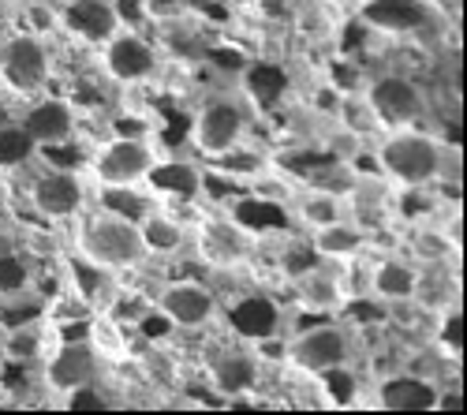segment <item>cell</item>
Segmentation results:
<instances>
[{
	"label": "cell",
	"mask_w": 467,
	"mask_h": 415,
	"mask_svg": "<svg viewBox=\"0 0 467 415\" xmlns=\"http://www.w3.org/2000/svg\"><path fill=\"white\" fill-rule=\"evenodd\" d=\"M8 5H26V0H8Z\"/></svg>",
	"instance_id": "obj_41"
},
{
	"label": "cell",
	"mask_w": 467,
	"mask_h": 415,
	"mask_svg": "<svg viewBox=\"0 0 467 415\" xmlns=\"http://www.w3.org/2000/svg\"><path fill=\"white\" fill-rule=\"evenodd\" d=\"M337 120H340V131L356 135L363 142H374L385 128L378 120V112L370 109L367 94L363 90H352V94H337Z\"/></svg>",
	"instance_id": "obj_29"
},
{
	"label": "cell",
	"mask_w": 467,
	"mask_h": 415,
	"mask_svg": "<svg viewBox=\"0 0 467 415\" xmlns=\"http://www.w3.org/2000/svg\"><path fill=\"white\" fill-rule=\"evenodd\" d=\"M120 30L109 0H60V34H67L79 46H105Z\"/></svg>",
	"instance_id": "obj_16"
},
{
	"label": "cell",
	"mask_w": 467,
	"mask_h": 415,
	"mask_svg": "<svg viewBox=\"0 0 467 415\" xmlns=\"http://www.w3.org/2000/svg\"><path fill=\"white\" fill-rule=\"evenodd\" d=\"M191 251L213 274H236L258 258L262 233L232 213H202L191 224Z\"/></svg>",
	"instance_id": "obj_3"
},
{
	"label": "cell",
	"mask_w": 467,
	"mask_h": 415,
	"mask_svg": "<svg viewBox=\"0 0 467 415\" xmlns=\"http://www.w3.org/2000/svg\"><path fill=\"white\" fill-rule=\"evenodd\" d=\"M359 19L389 37H408L422 34L434 23V5L431 0H367L359 8Z\"/></svg>",
	"instance_id": "obj_17"
},
{
	"label": "cell",
	"mask_w": 467,
	"mask_h": 415,
	"mask_svg": "<svg viewBox=\"0 0 467 415\" xmlns=\"http://www.w3.org/2000/svg\"><path fill=\"white\" fill-rule=\"evenodd\" d=\"M34 285L30 262L16 251H0V299H23Z\"/></svg>",
	"instance_id": "obj_32"
},
{
	"label": "cell",
	"mask_w": 467,
	"mask_h": 415,
	"mask_svg": "<svg viewBox=\"0 0 467 415\" xmlns=\"http://www.w3.org/2000/svg\"><path fill=\"white\" fill-rule=\"evenodd\" d=\"M315 379H318L322 386H329L326 404H333V408H356V404H363V397H359L363 386H359V379H356L352 363L333 367V370H326V374H315Z\"/></svg>",
	"instance_id": "obj_31"
},
{
	"label": "cell",
	"mask_w": 467,
	"mask_h": 415,
	"mask_svg": "<svg viewBox=\"0 0 467 415\" xmlns=\"http://www.w3.org/2000/svg\"><path fill=\"white\" fill-rule=\"evenodd\" d=\"M75 251L116 277L142 270L150 262L139 224L124 221V217H112L105 210H94V206H87L79 217H75Z\"/></svg>",
	"instance_id": "obj_2"
},
{
	"label": "cell",
	"mask_w": 467,
	"mask_h": 415,
	"mask_svg": "<svg viewBox=\"0 0 467 415\" xmlns=\"http://www.w3.org/2000/svg\"><path fill=\"white\" fill-rule=\"evenodd\" d=\"M60 408H71V411H87V408H112V400L105 397L101 382H94V386H83V389L67 393V397L60 400Z\"/></svg>",
	"instance_id": "obj_37"
},
{
	"label": "cell",
	"mask_w": 467,
	"mask_h": 415,
	"mask_svg": "<svg viewBox=\"0 0 467 415\" xmlns=\"http://www.w3.org/2000/svg\"><path fill=\"white\" fill-rule=\"evenodd\" d=\"M363 94H367L370 109L378 112L381 128H411V124H419L426 117V109H431L426 90L404 71L374 75V79L363 83Z\"/></svg>",
	"instance_id": "obj_10"
},
{
	"label": "cell",
	"mask_w": 467,
	"mask_h": 415,
	"mask_svg": "<svg viewBox=\"0 0 467 415\" xmlns=\"http://www.w3.org/2000/svg\"><path fill=\"white\" fill-rule=\"evenodd\" d=\"M139 233H142V247L146 258H158V262H172L183 251H191V224L180 221L176 213H169L165 206H158L153 213H146L139 221Z\"/></svg>",
	"instance_id": "obj_23"
},
{
	"label": "cell",
	"mask_w": 467,
	"mask_h": 415,
	"mask_svg": "<svg viewBox=\"0 0 467 415\" xmlns=\"http://www.w3.org/2000/svg\"><path fill=\"white\" fill-rule=\"evenodd\" d=\"M411 304L426 315H441L449 307H460V277L456 266H419Z\"/></svg>",
	"instance_id": "obj_28"
},
{
	"label": "cell",
	"mask_w": 467,
	"mask_h": 415,
	"mask_svg": "<svg viewBox=\"0 0 467 415\" xmlns=\"http://www.w3.org/2000/svg\"><path fill=\"white\" fill-rule=\"evenodd\" d=\"M438 382L426 379V374L415 370H397V374H385V379L370 389L374 393V408L385 411H434L438 404Z\"/></svg>",
	"instance_id": "obj_18"
},
{
	"label": "cell",
	"mask_w": 467,
	"mask_h": 415,
	"mask_svg": "<svg viewBox=\"0 0 467 415\" xmlns=\"http://www.w3.org/2000/svg\"><path fill=\"white\" fill-rule=\"evenodd\" d=\"M8 120H16V112H12L8 94H0V124H8Z\"/></svg>",
	"instance_id": "obj_39"
},
{
	"label": "cell",
	"mask_w": 467,
	"mask_h": 415,
	"mask_svg": "<svg viewBox=\"0 0 467 415\" xmlns=\"http://www.w3.org/2000/svg\"><path fill=\"white\" fill-rule=\"evenodd\" d=\"M161 161V150L150 135H109L87 154L94 183H146L150 169Z\"/></svg>",
	"instance_id": "obj_8"
},
{
	"label": "cell",
	"mask_w": 467,
	"mask_h": 415,
	"mask_svg": "<svg viewBox=\"0 0 467 415\" xmlns=\"http://www.w3.org/2000/svg\"><path fill=\"white\" fill-rule=\"evenodd\" d=\"M94 210H105L112 217H124V221H142L146 213H153L161 206V199L150 192L146 183H94V195H90Z\"/></svg>",
	"instance_id": "obj_24"
},
{
	"label": "cell",
	"mask_w": 467,
	"mask_h": 415,
	"mask_svg": "<svg viewBox=\"0 0 467 415\" xmlns=\"http://www.w3.org/2000/svg\"><path fill=\"white\" fill-rule=\"evenodd\" d=\"M288 210H292V217H296V224L303 233H315V229H326V224L344 217V199L299 180L296 192L288 195Z\"/></svg>",
	"instance_id": "obj_25"
},
{
	"label": "cell",
	"mask_w": 467,
	"mask_h": 415,
	"mask_svg": "<svg viewBox=\"0 0 467 415\" xmlns=\"http://www.w3.org/2000/svg\"><path fill=\"white\" fill-rule=\"evenodd\" d=\"M213 5H224V8H232V12H254L262 0H213Z\"/></svg>",
	"instance_id": "obj_38"
},
{
	"label": "cell",
	"mask_w": 467,
	"mask_h": 415,
	"mask_svg": "<svg viewBox=\"0 0 467 415\" xmlns=\"http://www.w3.org/2000/svg\"><path fill=\"white\" fill-rule=\"evenodd\" d=\"M374 165L397 192H431L441 172V139L422 128H385L374 139Z\"/></svg>",
	"instance_id": "obj_1"
},
{
	"label": "cell",
	"mask_w": 467,
	"mask_h": 415,
	"mask_svg": "<svg viewBox=\"0 0 467 415\" xmlns=\"http://www.w3.org/2000/svg\"><path fill=\"white\" fill-rule=\"evenodd\" d=\"M53 83V49L46 37L30 30H12L0 37V90L8 98L30 101Z\"/></svg>",
	"instance_id": "obj_5"
},
{
	"label": "cell",
	"mask_w": 467,
	"mask_h": 415,
	"mask_svg": "<svg viewBox=\"0 0 467 415\" xmlns=\"http://www.w3.org/2000/svg\"><path fill=\"white\" fill-rule=\"evenodd\" d=\"M213 8V0H146L150 23H176L183 16H202Z\"/></svg>",
	"instance_id": "obj_35"
},
{
	"label": "cell",
	"mask_w": 467,
	"mask_h": 415,
	"mask_svg": "<svg viewBox=\"0 0 467 415\" xmlns=\"http://www.w3.org/2000/svg\"><path fill=\"white\" fill-rule=\"evenodd\" d=\"M153 315H161L172 329H206L217 322L221 315V299L206 281H194V277H180L161 285V292L153 296Z\"/></svg>",
	"instance_id": "obj_11"
},
{
	"label": "cell",
	"mask_w": 467,
	"mask_h": 415,
	"mask_svg": "<svg viewBox=\"0 0 467 415\" xmlns=\"http://www.w3.org/2000/svg\"><path fill=\"white\" fill-rule=\"evenodd\" d=\"M352 359H356V333L344 322L326 318L315 326H303L288 337V367L296 374H306V379L326 374L333 367H344Z\"/></svg>",
	"instance_id": "obj_7"
},
{
	"label": "cell",
	"mask_w": 467,
	"mask_h": 415,
	"mask_svg": "<svg viewBox=\"0 0 467 415\" xmlns=\"http://www.w3.org/2000/svg\"><path fill=\"white\" fill-rule=\"evenodd\" d=\"M67 281H71V296L90 311V315H112L120 288H116V274L94 266L90 258H83L75 251L67 258Z\"/></svg>",
	"instance_id": "obj_20"
},
{
	"label": "cell",
	"mask_w": 467,
	"mask_h": 415,
	"mask_svg": "<svg viewBox=\"0 0 467 415\" xmlns=\"http://www.w3.org/2000/svg\"><path fill=\"white\" fill-rule=\"evenodd\" d=\"M408 258L415 266H456L460 262V229L419 224L408 233Z\"/></svg>",
	"instance_id": "obj_26"
},
{
	"label": "cell",
	"mask_w": 467,
	"mask_h": 415,
	"mask_svg": "<svg viewBox=\"0 0 467 415\" xmlns=\"http://www.w3.org/2000/svg\"><path fill=\"white\" fill-rule=\"evenodd\" d=\"M415 281H419V266L408 254H385L370 266L367 296L381 307H397L415 296Z\"/></svg>",
	"instance_id": "obj_21"
},
{
	"label": "cell",
	"mask_w": 467,
	"mask_h": 415,
	"mask_svg": "<svg viewBox=\"0 0 467 415\" xmlns=\"http://www.w3.org/2000/svg\"><path fill=\"white\" fill-rule=\"evenodd\" d=\"M322 5H329V8H344V5H352V0H322Z\"/></svg>",
	"instance_id": "obj_40"
},
{
	"label": "cell",
	"mask_w": 467,
	"mask_h": 415,
	"mask_svg": "<svg viewBox=\"0 0 467 415\" xmlns=\"http://www.w3.org/2000/svg\"><path fill=\"white\" fill-rule=\"evenodd\" d=\"M262 374L265 367L254 359V352L247 345H236V348H221L206 359V379H210V389L221 397V404L228 397H244V393H258L262 386Z\"/></svg>",
	"instance_id": "obj_15"
},
{
	"label": "cell",
	"mask_w": 467,
	"mask_h": 415,
	"mask_svg": "<svg viewBox=\"0 0 467 415\" xmlns=\"http://www.w3.org/2000/svg\"><path fill=\"white\" fill-rule=\"evenodd\" d=\"M30 206L37 217L46 221H75L87 206H90V192L79 169H42L30 180Z\"/></svg>",
	"instance_id": "obj_12"
},
{
	"label": "cell",
	"mask_w": 467,
	"mask_h": 415,
	"mask_svg": "<svg viewBox=\"0 0 467 415\" xmlns=\"http://www.w3.org/2000/svg\"><path fill=\"white\" fill-rule=\"evenodd\" d=\"M37 158L34 139L23 131L19 120L0 124V172H19Z\"/></svg>",
	"instance_id": "obj_30"
},
{
	"label": "cell",
	"mask_w": 467,
	"mask_h": 415,
	"mask_svg": "<svg viewBox=\"0 0 467 415\" xmlns=\"http://www.w3.org/2000/svg\"><path fill=\"white\" fill-rule=\"evenodd\" d=\"M367 247H370V233L348 217L326 224V229L306 233V251L322 262H337V266H352L356 258H363Z\"/></svg>",
	"instance_id": "obj_22"
},
{
	"label": "cell",
	"mask_w": 467,
	"mask_h": 415,
	"mask_svg": "<svg viewBox=\"0 0 467 415\" xmlns=\"http://www.w3.org/2000/svg\"><path fill=\"white\" fill-rule=\"evenodd\" d=\"M116 23L120 30H146L150 26V12H146V0H109Z\"/></svg>",
	"instance_id": "obj_36"
},
{
	"label": "cell",
	"mask_w": 467,
	"mask_h": 415,
	"mask_svg": "<svg viewBox=\"0 0 467 415\" xmlns=\"http://www.w3.org/2000/svg\"><path fill=\"white\" fill-rule=\"evenodd\" d=\"M251 128V101L240 94H210L199 101V109L191 112V128H187V146L194 150V158L202 165L217 161L228 154L232 146L247 142Z\"/></svg>",
	"instance_id": "obj_4"
},
{
	"label": "cell",
	"mask_w": 467,
	"mask_h": 415,
	"mask_svg": "<svg viewBox=\"0 0 467 415\" xmlns=\"http://www.w3.org/2000/svg\"><path fill=\"white\" fill-rule=\"evenodd\" d=\"M105 363L109 359L98 352V345L90 341V337L87 341H57L42 356V363H37V389L49 393L60 404L67 393L101 382Z\"/></svg>",
	"instance_id": "obj_6"
},
{
	"label": "cell",
	"mask_w": 467,
	"mask_h": 415,
	"mask_svg": "<svg viewBox=\"0 0 467 415\" xmlns=\"http://www.w3.org/2000/svg\"><path fill=\"white\" fill-rule=\"evenodd\" d=\"M16 120L34 139L37 150L75 142V135H79V109H75L71 98H60V94H37V98H30L26 109L19 112Z\"/></svg>",
	"instance_id": "obj_14"
},
{
	"label": "cell",
	"mask_w": 467,
	"mask_h": 415,
	"mask_svg": "<svg viewBox=\"0 0 467 415\" xmlns=\"http://www.w3.org/2000/svg\"><path fill=\"white\" fill-rule=\"evenodd\" d=\"M146 187L153 195H158L161 202L165 199H176V202H191L202 195L206 187V165L199 158H165L150 169L146 176Z\"/></svg>",
	"instance_id": "obj_19"
},
{
	"label": "cell",
	"mask_w": 467,
	"mask_h": 415,
	"mask_svg": "<svg viewBox=\"0 0 467 415\" xmlns=\"http://www.w3.org/2000/svg\"><path fill=\"white\" fill-rule=\"evenodd\" d=\"M23 19H26V30L46 37V42L60 34V5H49V0H26Z\"/></svg>",
	"instance_id": "obj_34"
},
{
	"label": "cell",
	"mask_w": 467,
	"mask_h": 415,
	"mask_svg": "<svg viewBox=\"0 0 467 415\" xmlns=\"http://www.w3.org/2000/svg\"><path fill=\"white\" fill-rule=\"evenodd\" d=\"M49 326L42 318L34 322H19L8 326L5 337H0V356H5V367H37L42 356L49 352Z\"/></svg>",
	"instance_id": "obj_27"
},
{
	"label": "cell",
	"mask_w": 467,
	"mask_h": 415,
	"mask_svg": "<svg viewBox=\"0 0 467 415\" xmlns=\"http://www.w3.org/2000/svg\"><path fill=\"white\" fill-rule=\"evenodd\" d=\"M98 60L116 87H142L161 71V49L142 30H116L105 46H98Z\"/></svg>",
	"instance_id": "obj_9"
},
{
	"label": "cell",
	"mask_w": 467,
	"mask_h": 415,
	"mask_svg": "<svg viewBox=\"0 0 467 415\" xmlns=\"http://www.w3.org/2000/svg\"><path fill=\"white\" fill-rule=\"evenodd\" d=\"M434 341L449 359H460V348H463V311L460 307L434 315Z\"/></svg>",
	"instance_id": "obj_33"
},
{
	"label": "cell",
	"mask_w": 467,
	"mask_h": 415,
	"mask_svg": "<svg viewBox=\"0 0 467 415\" xmlns=\"http://www.w3.org/2000/svg\"><path fill=\"white\" fill-rule=\"evenodd\" d=\"M292 299L306 315H337L352 304V288H348V274L337 262H310V266L292 274Z\"/></svg>",
	"instance_id": "obj_13"
}]
</instances>
